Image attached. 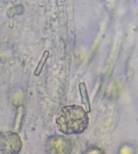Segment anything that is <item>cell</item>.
<instances>
[{"instance_id": "cell-1", "label": "cell", "mask_w": 138, "mask_h": 154, "mask_svg": "<svg viewBox=\"0 0 138 154\" xmlns=\"http://www.w3.org/2000/svg\"><path fill=\"white\" fill-rule=\"evenodd\" d=\"M56 124L58 130L64 135H79L88 128V113L78 105L64 106L58 114Z\"/></svg>"}, {"instance_id": "cell-2", "label": "cell", "mask_w": 138, "mask_h": 154, "mask_svg": "<svg viewBox=\"0 0 138 154\" xmlns=\"http://www.w3.org/2000/svg\"><path fill=\"white\" fill-rule=\"evenodd\" d=\"M23 147L20 136L13 131L0 132V153L19 154Z\"/></svg>"}, {"instance_id": "cell-3", "label": "cell", "mask_w": 138, "mask_h": 154, "mask_svg": "<svg viewBox=\"0 0 138 154\" xmlns=\"http://www.w3.org/2000/svg\"><path fill=\"white\" fill-rule=\"evenodd\" d=\"M46 149L49 154H69L71 147L66 140L62 137H53L48 141Z\"/></svg>"}, {"instance_id": "cell-4", "label": "cell", "mask_w": 138, "mask_h": 154, "mask_svg": "<svg viewBox=\"0 0 138 154\" xmlns=\"http://www.w3.org/2000/svg\"><path fill=\"white\" fill-rule=\"evenodd\" d=\"M78 91L80 94L81 102L85 106V110L87 113L91 111V106H90V99L89 93H88L87 87L85 82H80L78 84Z\"/></svg>"}, {"instance_id": "cell-5", "label": "cell", "mask_w": 138, "mask_h": 154, "mask_svg": "<svg viewBox=\"0 0 138 154\" xmlns=\"http://www.w3.org/2000/svg\"><path fill=\"white\" fill-rule=\"evenodd\" d=\"M49 57V52L48 50H45L44 53H43L42 56H41V57H40V61L38 62L37 66H36V68L35 69V72H34V74L35 76H40L41 72L43 70V68H44V66H45V63H46V61L48 60Z\"/></svg>"}]
</instances>
